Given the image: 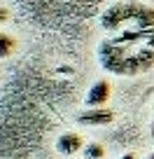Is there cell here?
I'll list each match as a JSON object with an SVG mask.
<instances>
[{
  "instance_id": "obj_1",
  "label": "cell",
  "mask_w": 154,
  "mask_h": 159,
  "mask_svg": "<svg viewBox=\"0 0 154 159\" xmlns=\"http://www.w3.org/2000/svg\"><path fill=\"white\" fill-rule=\"evenodd\" d=\"M98 56L103 68L117 75H138L154 66V49L129 52V49H121V45L114 40H108L100 45Z\"/></svg>"
},
{
  "instance_id": "obj_2",
  "label": "cell",
  "mask_w": 154,
  "mask_h": 159,
  "mask_svg": "<svg viewBox=\"0 0 154 159\" xmlns=\"http://www.w3.org/2000/svg\"><path fill=\"white\" fill-rule=\"evenodd\" d=\"M126 21H135L138 28H154V10L143 2H117L100 16L105 30H117Z\"/></svg>"
},
{
  "instance_id": "obj_3",
  "label": "cell",
  "mask_w": 154,
  "mask_h": 159,
  "mask_svg": "<svg viewBox=\"0 0 154 159\" xmlns=\"http://www.w3.org/2000/svg\"><path fill=\"white\" fill-rule=\"evenodd\" d=\"M84 138H82L77 131H65L56 138V152L63 154V157H73V154L82 152L84 150Z\"/></svg>"
},
{
  "instance_id": "obj_4",
  "label": "cell",
  "mask_w": 154,
  "mask_h": 159,
  "mask_svg": "<svg viewBox=\"0 0 154 159\" xmlns=\"http://www.w3.org/2000/svg\"><path fill=\"white\" fill-rule=\"evenodd\" d=\"M77 122L84 126H105L114 122V112L108 108H89L77 115Z\"/></svg>"
},
{
  "instance_id": "obj_5",
  "label": "cell",
  "mask_w": 154,
  "mask_h": 159,
  "mask_svg": "<svg viewBox=\"0 0 154 159\" xmlns=\"http://www.w3.org/2000/svg\"><path fill=\"white\" fill-rule=\"evenodd\" d=\"M110 94H112V84L108 80H98L94 82L86 94V108H103L105 103L110 101Z\"/></svg>"
},
{
  "instance_id": "obj_6",
  "label": "cell",
  "mask_w": 154,
  "mask_h": 159,
  "mask_svg": "<svg viewBox=\"0 0 154 159\" xmlns=\"http://www.w3.org/2000/svg\"><path fill=\"white\" fill-rule=\"evenodd\" d=\"M84 159H103L105 157V148L100 143H86L84 150H82Z\"/></svg>"
},
{
  "instance_id": "obj_7",
  "label": "cell",
  "mask_w": 154,
  "mask_h": 159,
  "mask_svg": "<svg viewBox=\"0 0 154 159\" xmlns=\"http://www.w3.org/2000/svg\"><path fill=\"white\" fill-rule=\"evenodd\" d=\"M0 45H2V56H10V54H12V47H14V42H12L10 35H2Z\"/></svg>"
},
{
  "instance_id": "obj_8",
  "label": "cell",
  "mask_w": 154,
  "mask_h": 159,
  "mask_svg": "<svg viewBox=\"0 0 154 159\" xmlns=\"http://www.w3.org/2000/svg\"><path fill=\"white\" fill-rule=\"evenodd\" d=\"M145 42H147V47H149V49H154V30L149 33V38L145 40Z\"/></svg>"
},
{
  "instance_id": "obj_9",
  "label": "cell",
  "mask_w": 154,
  "mask_h": 159,
  "mask_svg": "<svg viewBox=\"0 0 154 159\" xmlns=\"http://www.w3.org/2000/svg\"><path fill=\"white\" fill-rule=\"evenodd\" d=\"M121 159H135V152H126V154H124Z\"/></svg>"
},
{
  "instance_id": "obj_10",
  "label": "cell",
  "mask_w": 154,
  "mask_h": 159,
  "mask_svg": "<svg viewBox=\"0 0 154 159\" xmlns=\"http://www.w3.org/2000/svg\"><path fill=\"white\" fill-rule=\"evenodd\" d=\"M147 159H154V152H152V154H149V157H147Z\"/></svg>"
}]
</instances>
